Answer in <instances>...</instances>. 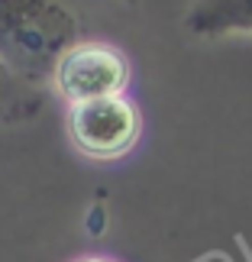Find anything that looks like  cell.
Instances as JSON below:
<instances>
[{"label":"cell","mask_w":252,"mask_h":262,"mask_svg":"<svg viewBox=\"0 0 252 262\" xmlns=\"http://www.w3.org/2000/svg\"><path fill=\"white\" fill-rule=\"evenodd\" d=\"M65 126L81 156L94 162H113V159L133 152L139 133H143V117L126 94H117L68 107Z\"/></svg>","instance_id":"2"},{"label":"cell","mask_w":252,"mask_h":262,"mask_svg":"<svg viewBox=\"0 0 252 262\" xmlns=\"http://www.w3.org/2000/svg\"><path fill=\"white\" fill-rule=\"evenodd\" d=\"M81 262H110V259H100V256H87V259H81Z\"/></svg>","instance_id":"6"},{"label":"cell","mask_w":252,"mask_h":262,"mask_svg":"<svg viewBox=\"0 0 252 262\" xmlns=\"http://www.w3.org/2000/svg\"><path fill=\"white\" fill-rule=\"evenodd\" d=\"M45 104V88H36L0 65V126H16L33 120Z\"/></svg>","instance_id":"5"},{"label":"cell","mask_w":252,"mask_h":262,"mask_svg":"<svg viewBox=\"0 0 252 262\" xmlns=\"http://www.w3.org/2000/svg\"><path fill=\"white\" fill-rule=\"evenodd\" d=\"M185 29L200 39L252 33V0H194L185 13Z\"/></svg>","instance_id":"4"},{"label":"cell","mask_w":252,"mask_h":262,"mask_svg":"<svg viewBox=\"0 0 252 262\" xmlns=\"http://www.w3.org/2000/svg\"><path fill=\"white\" fill-rule=\"evenodd\" d=\"M49 84L55 88L58 97L68 100V107L117 97L126 94L129 65L117 46L100 39H81L55 62Z\"/></svg>","instance_id":"3"},{"label":"cell","mask_w":252,"mask_h":262,"mask_svg":"<svg viewBox=\"0 0 252 262\" xmlns=\"http://www.w3.org/2000/svg\"><path fill=\"white\" fill-rule=\"evenodd\" d=\"M126 4H136V0H126Z\"/></svg>","instance_id":"7"},{"label":"cell","mask_w":252,"mask_h":262,"mask_svg":"<svg viewBox=\"0 0 252 262\" xmlns=\"http://www.w3.org/2000/svg\"><path fill=\"white\" fill-rule=\"evenodd\" d=\"M87 33L75 0H0V65L49 88L55 62Z\"/></svg>","instance_id":"1"}]
</instances>
